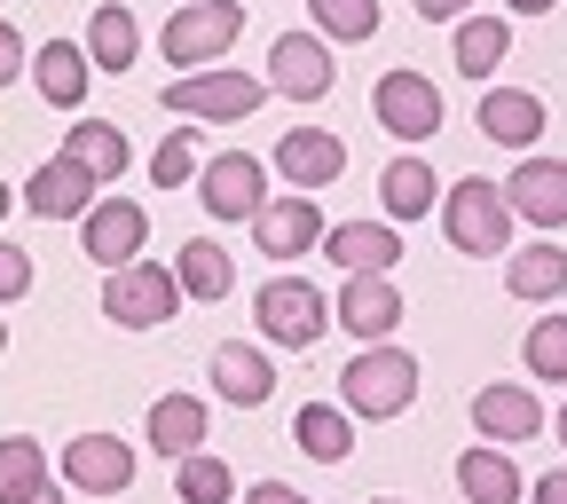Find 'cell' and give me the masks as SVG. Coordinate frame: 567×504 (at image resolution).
I'll return each instance as SVG.
<instances>
[{"mask_svg":"<svg viewBox=\"0 0 567 504\" xmlns=\"http://www.w3.org/2000/svg\"><path fill=\"white\" fill-rule=\"evenodd\" d=\"M63 158H71V166H87V174H95V189H103V182H118V174H126V134H118L111 119H80V126L63 134Z\"/></svg>","mask_w":567,"mask_h":504,"instance_id":"29","label":"cell"},{"mask_svg":"<svg viewBox=\"0 0 567 504\" xmlns=\"http://www.w3.org/2000/svg\"><path fill=\"white\" fill-rule=\"evenodd\" d=\"M252 237H260V260H300V253H316L323 245V205L316 197H268L260 213H252Z\"/></svg>","mask_w":567,"mask_h":504,"instance_id":"14","label":"cell"},{"mask_svg":"<svg viewBox=\"0 0 567 504\" xmlns=\"http://www.w3.org/2000/svg\"><path fill=\"white\" fill-rule=\"evenodd\" d=\"M442 237H450L457 253H473V260L513 253V205H505V182H481V174L450 182V197H442Z\"/></svg>","mask_w":567,"mask_h":504,"instance_id":"2","label":"cell"},{"mask_svg":"<svg viewBox=\"0 0 567 504\" xmlns=\"http://www.w3.org/2000/svg\"><path fill=\"white\" fill-rule=\"evenodd\" d=\"M528 504H567V465H551L544 481H528Z\"/></svg>","mask_w":567,"mask_h":504,"instance_id":"40","label":"cell"},{"mask_svg":"<svg viewBox=\"0 0 567 504\" xmlns=\"http://www.w3.org/2000/svg\"><path fill=\"white\" fill-rule=\"evenodd\" d=\"M80 245H87V260H103V276H111V268L142 260V245H151V213H142L134 197H95L87 222H80Z\"/></svg>","mask_w":567,"mask_h":504,"instance_id":"10","label":"cell"},{"mask_svg":"<svg viewBox=\"0 0 567 504\" xmlns=\"http://www.w3.org/2000/svg\"><path fill=\"white\" fill-rule=\"evenodd\" d=\"M520 363H528V379L567 387V316H536V323H528V339H520Z\"/></svg>","mask_w":567,"mask_h":504,"instance_id":"32","label":"cell"},{"mask_svg":"<svg viewBox=\"0 0 567 504\" xmlns=\"http://www.w3.org/2000/svg\"><path fill=\"white\" fill-rule=\"evenodd\" d=\"M268 103L260 71H189V80H166V111L174 119H213V126H237Z\"/></svg>","mask_w":567,"mask_h":504,"instance_id":"6","label":"cell"},{"mask_svg":"<svg viewBox=\"0 0 567 504\" xmlns=\"http://www.w3.org/2000/svg\"><path fill=\"white\" fill-rule=\"evenodd\" d=\"M457 488H465V504H520V496H528L513 450H488V442L457 457Z\"/></svg>","mask_w":567,"mask_h":504,"instance_id":"24","label":"cell"},{"mask_svg":"<svg viewBox=\"0 0 567 504\" xmlns=\"http://www.w3.org/2000/svg\"><path fill=\"white\" fill-rule=\"evenodd\" d=\"M252 323H260L268 347H316L331 331V300H323V284H308V276H268L252 292Z\"/></svg>","mask_w":567,"mask_h":504,"instance_id":"4","label":"cell"},{"mask_svg":"<svg viewBox=\"0 0 567 504\" xmlns=\"http://www.w3.org/2000/svg\"><path fill=\"white\" fill-rule=\"evenodd\" d=\"M505 292H513V300H536V308L559 300V292H567V253H559L551 237L520 245V253L505 260Z\"/></svg>","mask_w":567,"mask_h":504,"instance_id":"25","label":"cell"},{"mask_svg":"<svg viewBox=\"0 0 567 504\" xmlns=\"http://www.w3.org/2000/svg\"><path fill=\"white\" fill-rule=\"evenodd\" d=\"M379 197H386V222H394V229H402V222H425V213L442 205V174L425 166L417 151H402V158L379 174Z\"/></svg>","mask_w":567,"mask_h":504,"instance_id":"23","label":"cell"},{"mask_svg":"<svg viewBox=\"0 0 567 504\" xmlns=\"http://www.w3.org/2000/svg\"><path fill=\"white\" fill-rule=\"evenodd\" d=\"M473 434H481L488 450H520V442H536V434H544V402H536V387L488 379V387L473 394Z\"/></svg>","mask_w":567,"mask_h":504,"instance_id":"11","label":"cell"},{"mask_svg":"<svg viewBox=\"0 0 567 504\" xmlns=\"http://www.w3.org/2000/svg\"><path fill=\"white\" fill-rule=\"evenodd\" d=\"M63 488H80V496H118V488H134V442H118V434L63 442Z\"/></svg>","mask_w":567,"mask_h":504,"instance_id":"13","label":"cell"},{"mask_svg":"<svg viewBox=\"0 0 567 504\" xmlns=\"http://www.w3.org/2000/svg\"><path fill=\"white\" fill-rule=\"evenodd\" d=\"M331 323H339V331H354L363 347L394 339V323H402V292H394V276H347V284H339V300H331Z\"/></svg>","mask_w":567,"mask_h":504,"instance_id":"15","label":"cell"},{"mask_svg":"<svg viewBox=\"0 0 567 504\" xmlns=\"http://www.w3.org/2000/svg\"><path fill=\"white\" fill-rule=\"evenodd\" d=\"M505 205H513V222L567 229V158H520L505 182Z\"/></svg>","mask_w":567,"mask_h":504,"instance_id":"16","label":"cell"},{"mask_svg":"<svg viewBox=\"0 0 567 504\" xmlns=\"http://www.w3.org/2000/svg\"><path fill=\"white\" fill-rule=\"evenodd\" d=\"M473 126L496 142V151H536V134H544V95H528V88H481Z\"/></svg>","mask_w":567,"mask_h":504,"instance_id":"19","label":"cell"},{"mask_svg":"<svg viewBox=\"0 0 567 504\" xmlns=\"http://www.w3.org/2000/svg\"><path fill=\"white\" fill-rule=\"evenodd\" d=\"M174 496H182V504H229V496H237V473L213 457V450H197V457L174 465Z\"/></svg>","mask_w":567,"mask_h":504,"instance_id":"33","label":"cell"},{"mask_svg":"<svg viewBox=\"0 0 567 504\" xmlns=\"http://www.w3.org/2000/svg\"><path fill=\"white\" fill-rule=\"evenodd\" d=\"M237 32H245V9L237 0H189V9H174L166 17V32H158V48H166V63L182 71H213L229 48H237Z\"/></svg>","mask_w":567,"mask_h":504,"instance_id":"3","label":"cell"},{"mask_svg":"<svg viewBox=\"0 0 567 504\" xmlns=\"http://www.w3.org/2000/svg\"><path fill=\"white\" fill-rule=\"evenodd\" d=\"M32 292V253L24 245H0V308Z\"/></svg>","mask_w":567,"mask_h":504,"instance_id":"36","label":"cell"},{"mask_svg":"<svg viewBox=\"0 0 567 504\" xmlns=\"http://www.w3.org/2000/svg\"><path fill=\"white\" fill-rule=\"evenodd\" d=\"M0 9H9V0H0Z\"/></svg>","mask_w":567,"mask_h":504,"instance_id":"47","label":"cell"},{"mask_svg":"<svg viewBox=\"0 0 567 504\" xmlns=\"http://www.w3.org/2000/svg\"><path fill=\"white\" fill-rule=\"evenodd\" d=\"M505 55H513V24H505V17H465L457 40H450V63L465 71V80H488Z\"/></svg>","mask_w":567,"mask_h":504,"instance_id":"30","label":"cell"},{"mask_svg":"<svg viewBox=\"0 0 567 504\" xmlns=\"http://www.w3.org/2000/svg\"><path fill=\"white\" fill-rule=\"evenodd\" d=\"M32 488H48V450L32 434H9L0 442V504H24Z\"/></svg>","mask_w":567,"mask_h":504,"instance_id":"31","label":"cell"},{"mask_svg":"<svg viewBox=\"0 0 567 504\" xmlns=\"http://www.w3.org/2000/svg\"><path fill=\"white\" fill-rule=\"evenodd\" d=\"M189 174H197V142H189V134H166L158 151H151V182H158V189H182Z\"/></svg>","mask_w":567,"mask_h":504,"instance_id":"35","label":"cell"},{"mask_svg":"<svg viewBox=\"0 0 567 504\" xmlns=\"http://www.w3.org/2000/svg\"><path fill=\"white\" fill-rule=\"evenodd\" d=\"M134 55H142V24H134V9L103 0V9L87 17V63H95V71H134Z\"/></svg>","mask_w":567,"mask_h":504,"instance_id":"28","label":"cell"},{"mask_svg":"<svg viewBox=\"0 0 567 504\" xmlns=\"http://www.w3.org/2000/svg\"><path fill=\"white\" fill-rule=\"evenodd\" d=\"M24 71H32V48H24V32H17L9 17H0V88L24 80Z\"/></svg>","mask_w":567,"mask_h":504,"instance_id":"37","label":"cell"},{"mask_svg":"<svg viewBox=\"0 0 567 504\" xmlns=\"http://www.w3.org/2000/svg\"><path fill=\"white\" fill-rule=\"evenodd\" d=\"M9 205H17V197H9V182H0V222H9Z\"/></svg>","mask_w":567,"mask_h":504,"instance_id":"43","label":"cell"},{"mask_svg":"<svg viewBox=\"0 0 567 504\" xmlns=\"http://www.w3.org/2000/svg\"><path fill=\"white\" fill-rule=\"evenodd\" d=\"M268 166L292 182L300 197H316V189H331V182L347 174V142L323 134V126H292V134H276V158H268Z\"/></svg>","mask_w":567,"mask_h":504,"instance_id":"12","label":"cell"},{"mask_svg":"<svg viewBox=\"0 0 567 504\" xmlns=\"http://www.w3.org/2000/svg\"><path fill=\"white\" fill-rule=\"evenodd\" d=\"M292 442H300L316 465H347V457H354V418H347L339 402H300Z\"/></svg>","mask_w":567,"mask_h":504,"instance_id":"27","label":"cell"},{"mask_svg":"<svg viewBox=\"0 0 567 504\" xmlns=\"http://www.w3.org/2000/svg\"><path fill=\"white\" fill-rule=\"evenodd\" d=\"M505 9H513V17H551L559 0H505Z\"/></svg>","mask_w":567,"mask_h":504,"instance_id":"41","label":"cell"},{"mask_svg":"<svg viewBox=\"0 0 567 504\" xmlns=\"http://www.w3.org/2000/svg\"><path fill=\"white\" fill-rule=\"evenodd\" d=\"M174 308H182V284L166 260H126L103 276V316L118 331H158V323H174Z\"/></svg>","mask_w":567,"mask_h":504,"instance_id":"5","label":"cell"},{"mask_svg":"<svg viewBox=\"0 0 567 504\" xmlns=\"http://www.w3.org/2000/svg\"><path fill=\"white\" fill-rule=\"evenodd\" d=\"M245 504H308V496H300L292 481H252V488H245Z\"/></svg>","mask_w":567,"mask_h":504,"instance_id":"39","label":"cell"},{"mask_svg":"<svg viewBox=\"0 0 567 504\" xmlns=\"http://www.w3.org/2000/svg\"><path fill=\"white\" fill-rule=\"evenodd\" d=\"M559 450H567V402H559Z\"/></svg>","mask_w":567,"mask_h":504,"instance_id":"44","label":"cell"},{"mask_svg":"<svg viewBox=\"0 0 567 504\" xmlns=\"http://www.w3.org/2000/svg\"><path fill=\"white\" fill-rule=\"evenodd\" d=\"M323 260H339V276H394L402 229L394 222H339V229H323Z\"/></svg>","mask_w":567,"mask_h":504,"instance_id":"17","label":"cell"},{"mask_svg":"<svg viewBox=\"0 0 567 504\" xmlns=\"http://www.w3.org/2000/svg\"><path fill=\"white\" fill-rule=\"evenodd\" d=\"M417 402V354L379 339V347H354V363L339 371V410L347 418H402Z\"/></svg>","mask_w":567,"mask_h":504,"instance_id":"1","label":"cell"},{"mask_svg":"<svg viewBox=\"0 0 567 504\" xmlns=\"http://www.w3.org/2000/svg\"><path fill=\"white\" fill-rule=\"evenodd\" d=\"M205 425H213V410H205L197 394H158L151 418H142V434H151V450H158L166 465H182V457L205 450Z\"/></svg>","mask_w":567,"mask_h":504,"instance_id":"21","label":"cell"},{"mask_svg":"<svg viewBox=\"0 0 567 504\" xmlns=\"http://www.w3.org/2000/svg\"><path fill=\"white\" fill-rule=\"evenodd\" d=\"M24 205L40 213V222H87V205H95V174L87 166H71L63 151L24 182Z\"/></svg>","mask_w":567,"mask_h":504,"instance_id":"20","label":"cell"},{"mask_svg":"<svg viewBox=\"0 0 567 504\" xmlns=\"http://www.w3.org/2000/svg\"><path fill=\"white\" fill-rule=\"evenodd\" d=\"M371 111L394 142H425V134H442V88L425 80V71H379V88H371Z\"/></svg>","mask_w":567,"mask_h":504,"instance_id":"8","label":"cell"},{"mask_svg":"<svg viewBox=\"0 0 567 504\" xmlns=\"http://www.w3.org/2000/svg\"><path fill=\"white\" fill-rule=\"evenodd\" d=\"M87 80H95L87 48H71V40L32 48V88H40V103H55V111H80V103H87Z\"/></svg>","mask_w":567,"mask_h":504,"instance_id":"22","label":"cell"},{"mask_svg":"<svg viewBox=\"0 0 567 504\" xmlns=\"http://www.w3.org/2000/svg\"><path fill=\"white\" fill-rule=\"evenodd\" d=\"M316 40H371L379 32V0H308Z\"/></svg>","mask_w":567,"mask_h":504,"instance_id":"34","label":"cell"},{"mask_svg":"<svg viewBox=\"0 0 567 504\" xmlns=\"http://www.w3.org/2000/svg\"><path fill=\"white\" fill-rule=\"evenodd\" d=\"M205 379H213V394L237 402V410H260L276 394V363L252 339H221V347H213V363H205Z\"/></svg>","mask_w":567,"mask_h":504,"instance_id":"18","label":"cell"},{"mask_svg":"<svg viewBox=\"0 0 567 504\" xmlns=\"http://www.w3.org/2000/svg\"><path fill=\"white\" fill-rule=\"evenodd\" d=\"M24 504H63V488H55V481H48V488H32V496H24Z\"/></svg>","mask_w":567,"mask_h":504,"instance_id":"42","label":"cell"},{"mask_svg":"<svg viewBox=\"0 0 567 504\" xmlns=\"http://www.w3.org/2000/svg\"><path fill=\"white\" fill-rule=\"evenodd\" d=\"M371 504H402V496H371Z\"/></svg>","mask_w":567,"mask_h":504,"instance_id":"46","label":"cell"},{"mask_svg":"<svg viewBox=\"0 0 567 504\" xmlns=\"http://www.w3.org/2000/svg\"><path fill=\"white\" fill-rule=\"evenodd\" d=\"M0 354H9V323H0Z\"/></svg>","mask_w":567,"mask_h":504,"instance_id":"45","label":"cell"},{"mask_svg":"<svg viewBox=\"0 0 567 504\" xmlns=\"http://www.w3.org/2000/svg\"><path fill=\"white\" fill-rule=\"evenodd\" d=\"M197 197H205L213 222H252V213L268 205V166L252 151H221V158L197 166Z\"/></svg>","mask_w":567,"mask_h":504,"instance_id":"7","label":"cell"},{"mask_svg":"<svg viewBox=\"0 0 567 504\" xmlns=\"http://www.w3.org/2000/svg\"><path fill=\"white\" fill-rule=\"evenodd\" d=\"M410 9H417L425 24H465V9H473V0H410Z\"/></svg>","mask_w":567,"mask_h":504,"instance_id":"38","label":"cell"},{"mask_svg":"<svg viewBox=\"0 0 567 504\" xmlns=\"http://www.w3.org/2000/svg\"><path fill=\"white\" fill-rule=\"evenodd\" d=\"M174 284H182V300H229L237 292V260L213 245V237H189L174 253Z\"/></svg>","mask_w":567,"mask_h":504,"instance_id":"26","label":"cell"},{"mask_svg":"<svg viewBox=\"0 0 567 504\" xmlns=\"http://www.w3.org/2000/svg\"><path fill=\"white\" fill-rule=\"evenodd\" d=\"M339 80V63H331V40L316 32H276L268 48V95H292V103H323Z\"/></svg>","mask_w":567,"mask_h":504,"instance_id":"9","label":"cell"}]
</instances>
